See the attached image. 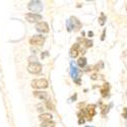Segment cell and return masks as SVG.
Listing matches in <instances>:
<instances>
[{
    "mask_svg": "<svg viewBox=\"0 0 127 127\" xmlns=\"http://www.w3.org/2000/svg\"><path fill=\"white\" fill-rule=\"evenodd\" d=\"M54 126V123L52 121H47V122H43L41 124V127H52Z\"/></svg>",
    "mask_w": 127,
    "mask_h": 127,
    "instance_id": "cell-15",
    "label": "cell"
},
{
    "mask_svg": "<svg viewBox=\"0 0 127 127\" xmlns=\"http://www.w3.org/2000/svg\"><path fill=\"white\" fill-rule=\"evenodd\" d=\"M86 127H93V126H86Z\"/></svg>",
    "mask_w": 127,
    "mask_h": 127,
    "instance_id": "cell-23",
    "label": "cell"
},
{
    "mask_svg": "<svg viewBox=\"0 0 127 127\" xmlns=\"http://www.w3.org/2000/svg\"><path fill=\"white\" fill-rule=\"evenodd\" d=\"M34 96L40 100H45V101H49L50 100V96L49 94L46 92H34Z\"/></svg>",
    "mask_w": 127,
    "mask_h": 127,
    "instance_id": "cell-9",
    "label": "cell"
},
{
    "mask_svg": "<svg viewBox=\"0 0 127 127\" xmlns=\"http://www.w3.org/2000/svg\"><path fill=\"white\" fill-rule=\"evenodd\" d=\"M83 45L86 46L87 48H90V47H92V46H93V42H92L91 40L86 39V40H83Z\"/></svg>",
    "mask_w": 127,
    "mask_h": 127,
    "instance_id": "cell-16",
    "label": "cell"
},
{
    "mask_svg": "<svg viewBox=\"0 0 127 127\" xmlns=\"http://www.w3.org/2000/svg\"><path fill=\"white\" fill-rule=\"evenodd\" d=\"M30 43L31 45H34V46H42L45 43V37L42 35L33 36L30 39Z\"/></svg>",
    "mask_w": 127,
    "mask_h": 127,
    "instance_id": "cell-5",
    "label": "cell"
},
{
    "mask_svg": "<svg viewBox=\"0 0 127 127\" xmlns=\"http://www.w3.org/2000/svg\"><path fill=\"white\" fill-rule=\"evenodd\" d=\"M88 35H89V37H93L94 36V33H93V32H89Z\"/></svg>",
    "mask_w": 127,
    "mask_h": 127,
    "instance_id": "cell-21",
    "label": "cell"
},
{
    "mask_svg": "<svg viewBox=\"0 0 127 127\" xmlns=\"http://www.w3.org/2000/svg\"><path fill=\"white\" fill-rule=\"evenodd\" d=\"M79 69L75 66H73V64L71 63V68H70V75L71 77L73 78V80H76L78 78V75H79Z\"/></svg>",
    "mask_w": 127,
    "mask_h": 127,
    "instance_id": "cell-11",
    "label": "cell"
},
{
    "mask_svg": "<svg viewBox=\"0 0 127 127\" xmlns=\"http://www.w3.org/2000/svg\"><path fill=\"white\" fill-rule=\"evenodd\" d=\"M78 54H79V45L78 44H74L71 47L70 51H69V55H70L71 58H76L78 56Z\"/></svg>",
    "mask_w": 127,
    "mask_h": 127,
    "instance_id": "cell-10",
    "label": "cell"
},
{
    "mask_svg": "<svg viewBox=\"0 0 127 127\" xmlns=\"http://www.w3.org/2000/svg\"><path fill=\"white\" fill-rule=\"evenodd\" d=\"M47 55H48V52H44V54H43V55H41V57H42V58H44V57L47 56Z\"/></svg>",
    "mask_w": 127,
    "mask_h": 127,
    "instance_id": "cell-20",
    "label": "cell"
},
{
    "mask_svg": "<svg viewBox=\"0 0 127 127\" xmlns=\"http://www.w3.org/2000/svg\"><path fill=\"white\" fill-rule=\"evenodd\" d=\"M77 64H78V66L79 67H84L87 65V58L86 57H80L79 59H78V61H77Z\"/></svg>",
    "mask_w": 127,
    "mask_h": 127,
    "instance_id": "cell-14",
    "label": "cell"
},
{
    "mask_svg": "<svg viewBox=\"0 0 127 127\" xmlns=\"http://www.w3.org/2000/svg\"><path fill=\"white\" fill-rule=\"evenodd\" d=\"M36 30L40 33H48L49 32V26L45 22H40L36 25Z\"/></svg>",
    "mask_w": 127,
    "mask_h": 127,
    "instance_id": "cell-8",
    "label": "cell"
},
{
    "mask_svg": "<svg viewBox=\"0 0 127 127\" xmlns=\"http://www.w3.org/2000/svg\"><path fill=\"white\" fill-rule=\"evenodd\" d=\"M53 118V116L50 114V113H43L39 116V119L42 121V122H47V121H51Z\"/></svg>",
    "mask_w": 127,
    "mask_h": 127,
    "instance_id": "cell-12",
    "label": "cell"
},
{
    "mask_svg": "<svg viewBox=\"0 0 127 127\" xmlns=\"http://www.w3.org/2000/svg\"><path fill=\"white\" fill-rule=\"evenodd\" d=\"M96 107H95V105H89L87 109L83 110V115H86L89 117L90 120H92V118L95 116V114H96Z\"/></svg>",
    "mask_w": 127,
    "mask_h": 127,
    "instance_id": "cell-7",
    "label": "cell"
},
{
    "mask_svg": "<svg viewBox=\"0 0 127 127\" xmlns=\"http://www.w3.org/2000/svg\"><path fill=\"white\" fill-rule=\"evenodd\" d=\"M28 71L32 74H38L42 71V65L39 62H33L28 65Z\"/></svg>",
    "mask_w": 127,
    "mask_h": 127,
    "instance_id": "cell-4",
    "label": "cell"
},
{
    "mask_svg": "<svg viewBox=\"0 0 127 127\" xmlns=\"http://www.w3.org/2000/svg\"><path fill=\"white\" fill-rule=\"evenodd\" d=\"M106 19H107V17L105 16V14H104V13H102L101 17L99 18V22H100V25H101V26H104V25H105V22H106Z\"/></svg>",
    "mask_w": 127,
    "mask_h": 127,
    "instance_id": "cell-17",
    "label": "cell"
},
{
    "mask_svg": "<svg viewBox=\"0 0 127 127\" xmlns=\"http://www.w3.org/2000/svg\"><path fill=\"white\" fill-rule=\"evenodd\" d=\"M66 25H67V29H68V31L70 32L71 30H75V31H77L78 29H80L81 28V24H80V22L76 18V17H74V16H71L67 22H66Z\"/></svg>",
    "mask_w": 127,
    "mask_h": 127,
    "instance_id": "cell-2",
    "label": "cell"
},
{
    "mask_svg": "<svg viewBox=\"0 0 127 127\" xmlns=\"http://www.w3.org/2000/svg\"><path fill=\"white\" fill-rule=\"evenodd\" d=\"M32 87L34 89H37V90H42V89H47L49 83L47 81V79L45 78H40V79H34L33 81L31 82Z\"/></svg>",
    "mask_w": 127,
    "mask_h": 127,
    "instance_id": "cell-3",
    "label": "cell"
},
{
    "mask_svg": "<svg viewBox=\"0 0 127 127\" xmlns=\"http://www.w3.org/2000/svg\"><path fill=\"white\" fill-rule=\"evenodd\" d=\"M52 127H55V126H52Z\"/></svg>",
    "mask_w": 127,
    "mask_h": 127,
    "instance_id": "cell-24",
    "label": "cell"
},
{
    "mask_svg": "<svg viewBox=\"0 0 127 127\" xmlns=\"http://www.w3.org/2000/svg\"><path fill=\"white\" fill-rule=\"evenodd\" d=\"M26 19L29 23H40V20H42V15L36 14V13H27L26 14Z\"/></svg>",
    "mask_w": 127,
    "mask_h": 127,
    "instance_id": "cell-6",
    "label": "cell"
},
{
    "mask_svg": "<svg viewBox=\"0 0 127 127\" xmlns=\"http://www.w3.org/2000/svg\"><path fill=\"white\" fill-rule=\"evenodd\" d=\"M28 8L31 10L32 12H34L36 14H39V12H41L43 10V4L39 0H34V1H31L29 3Z\"/></svg>",
    "mask_w": 127,
    "mask_h": 127,
    "instance_id": "cell-1",
    "label": "cell"
},
{
    "mask_svg": "<svg viewBox=\"0 0 127 127\" xmlns=\"http://www.w3.org/2000/svg\"><path fill=\"white\" fill-rule=\"evenodd\" d=\"M46 106H47V108L50 109V110H54V109H55V108H54V106H53V104L50 102V100L46 103Z\"/></svg>",
    "mask_w": 127,
    "mask_h": 127,
    "instance_id": "cell-18",
    "label": "cell"
},
{
    "mask_svg": "<svg viewBox=\"0 0 127 127\" xmlns=\"http://www.w3.org/2000/svg\"><path fill=\"white\" fill-rule=\"evenodd\" d=\"M123 113H124V118H126V108L123 109Z\"/></svg>",
    "mask_w": 127,
    "mask_h": 127,
    "instance_id": "cell-22",
    "label": "cell"
},
{
    "mask_svg": "<svg viewBox=\"0 0 127 127\" xmlns=\"http://www.w3.org/2000/svg\"><path fill=\"white\" fill-rule=\"evenodd\" d=\"M109 93V84L108 83H105L103 88L101 89V94H102V96L103 97H107V95Z\"/></svg>",
    "mask_w": 127,
    "mask_h": 127,
    "instance_id": "cell-13",
    "label": "cell"
},
{
    "mask_svg": "<svg viewBox=\"0 0 127 127\" xmlns=\"http://www.w3.org/2000/svg\"><path fill=\"white\" fill-rule=\"evenodd\" d=\"M38 109H39L40 112H43L44 111V107H43V106H41V105H38Z\"/></svg>",
    "mask_w": 127,
    "mask_h": 127,
    "instance_id": "cell-19",
    "label": "cell"
}]
</instances>
